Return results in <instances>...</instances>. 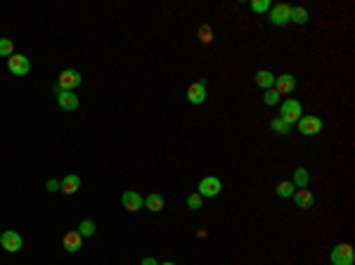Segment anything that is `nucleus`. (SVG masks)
I'll use <instances>...</instances> for the list:
<instances>
[{"label":"nucleus","instance_id":"aec40b11","mask_svg":"<svg viewBox=\"0 0 355 265\" xmlns=\"http://www.w3.org/2000/svg\"><path fill=\"white\" fill-rule=\"evenodd\" d=\"M289 22H294V24H305V22H308V10H305V8H291Z\"/></svg>","mask_w":355,"mask_h":265},{"label":"nucleus","instance_id":"b1692460","mask_svg":"<svg viewBox=\"0 0 355 265\" xmlns=\"http://www.w3.org/2000/svg\"><path fill=\"white\" fill-rule=\"evenodd\" d=\"M199 40L202 43H211L213 40V29H211L209 24H204L202 29H199Z\"/></svg>","mask_w":355,"mask_h":265},{"label":"nucleus","instance_id":"1a4fd4ad","mask_svg":"<svg viewBox=\"0 0 355 265\" xmlns=\"http://www.w3.org/2000/svg\"><path fill=\"white\" fill-rule=\"evenodd\" d=\"M206 95H209V90H206V81H196V83H192V85L187 88L189 104H204V102H206Z\"/></svg>","mask_w":355,"mask_h":265},{"label":"nucleus","instance_id":"20e7f679","mask_svg":"<svg viewBox=\"0 0 355 265\" xmlns=\"http://www.w3.org/2000/svg\"><path fill=\"white\" fill-rule=\"evenodd\" d=\"M220 190H223V183L218 180V178H213V175H209V178H204L202 183H199V187H196V194H202L204 199L206 197H218L220 194Z\"/></svg>","mask_w":355,"mask_h":265},{"label":"nucleus","instance_id":"cd10ccee","mask_svg":"<svg viewBox=\"0 0 355 265\" xmlns=\"http://www.w3.org/2000/svg\"><path fill=\"white\" fill-rule=\"evenodd\" d=\"M45 187H48V192H57L59 190V183H57V180H48V185H45Z\"/></svg>","mask_w":355,"mask_h":265},{"label":"nucleus","instance_id":"ddd939ff","mask_svg":"<svg viewBox=\"0 0 355 265\" xmlns=\"http://www.w3.org/2000/svg\"><path fill=\"white\" fill-rule=\"evenodd\" d=\"M62 244H64V249L69 251V253H76V251H81V246H83V237L78 235V230H71V232L64 235Z\"/></svg>","mask_w":355,"mask_h":265},{"label":"nucleus","instance_id":"c85d7f7f","mask_svg":"<svg viewBox=\"0 0 355 265\" xmlns=\"http://www.w3.org/2000/svg\"><path fill=\"white\" fill-rule=\"evenodd\" d=\"M140 265H159V263H156L154 258H142V263H140Z\"/></svg>","mask_w":355,"mask_h":265},{"label":"nucleus","instance_id":"f03ea898","mask_svg":"<svg viewBox=\"0 0 355 265\" xmlns=\"http://www.w3.org/2000/svg\"><path fill=\"white\" fill-rule=\"evenodd\" d=\"M329 260H332V265H353L355 263V251L350 244H336L332 249V253H329Z\"/></svg>","mask_w":355,"mask_h":265},{"label":"nucleus","instance_id":"2eb2a0df","mask_svg":"<svg viewBox=\"0 0 355 265\" xmlns=\"http://www.w3.org/2000/svg\"><path fill=\"white\" fill-rule=\"evenodd\" d=\"M81 187V178L73 175V173H69V175L62 178V183H59V190L64 192V194H76Z\"/></svg>","mask_w":355,"mask_h":265},{"label":"nucleus","instance_id":"0eeeda50","mask_svg":"<svg viewBox=\"0 0 355 265\" xmlns=\"http://www.w3.org/2000/svg\"><path fill=\"white\" fill-rule=\"evenodd\" d=\"M8 69L12 71L15 76H26L31 71V62L29 57H24V55H12V57H8Z\"/></svg>","mask_w":355,"mask_h":265},{"label":"nucleus","instance_id":"393cba45","mask_svg":"<svg viewBox=\"0 0 355 265\" xmlns=\"http://www.w3.org/2000/svg\"><path fill=\"white\" fill-rule=\"evenodd\" d=\"M263 102L268 104V107H272V104L280 102V95H277V90H275V88L265 90V95H263Z\"/></svg>","mask_w":355,"mask_h":265},{"label":"nucleus","instance_id":"9b49d317","mask_svg":"<svg viewBox=\"0 0 355 265\" xmlns=\"http://www.w3.org/2000/svg\"><path fill=\"white\" fill-rule=\"evenodd\" d=\"M121 204H124L126 211H131V213H135V211H140V208L145 206V199L140 197L138 192H124V197H121Z\"/></svg>","mask_w":355,"mask_h":265},{"label":"nucleus","instance_id":"412c9836","mask_svg":"<svg viewBox=\"0 0 355 265\" xmlns=\"http://www.w3.org/2000/svg\"><path fill=\"white\" fill-rule=\"evenodd\" d=\"M294 192H296L294 183H280V185H277V197H280V199L294 197Z\"/></svg>","mask_w":355,"mask_h":265},{"label":"nucleus","instance_id":"dca6fc26","mask_svg":"<svg viewBox=\"0 0 355 265\" xmlns=\"http://www.w3.org/2000/svg\"><path fill=\"white\" fill-rule=\"evenodd\" d=\"M145 206L149 208V211H154V213H156V211H164V206H166V199H164V194H156V192H154V194H149V197L145 199Z\"/></svg>","mask_w":355,"mask_h":265},{"label":"nucleus","instance_id":"6ab92c4d","mask_svg":"<svg viewBox=\"0 0 355 265\" xmlns=\"http://www.w3.org/2000/svg\"><path fill=\"white\" fill-rule=\"evenodd\" d=\"M270 128H272L277 135H289V132H291V125L287 123V121H282L280 116H275L272 121H270Z\"/></svg>","mask_w":355,"mask_h":265},{"label":"nucleus","instance_id":"9d476101","mask_svg":"<svg viewBox=\"0 0 355 265\" xmlns=\"http://www.w3.org/2000/svg\"><path fill=\"white\" fill-rule=\"evenodd\" d=\"M272 88L277 90V95H289V93H294V88H296V78L291 74L275 76V85H272Z\"/></svg>","mask_w":355,"mask_h":265},{"label":"nucleus","instance_id":"a211bd4d","mask_svg":"<svg viewBox=\"0 0 355 265\" xmlns=\"http://www.w3.org/2000/svg\"><path fill=\"white\" fill-rule=\"evenodd\" d=\"M308 183H310V173H308V168H296L294 170V187H296V190L308 187Z\"/></svg>","mask_w":355,"mask_h":265},{"label":"nucleus","instance_id":"4468645a","mask_svg":"<svg viewBox=\"0 0 355 265\" xmlns=\"http://www.w3.org/2000/svg\"><path fill=\"white\" fill-rule=\"evenodd\" d=\"M312 201H315V197H312V192L308 187L294 192V204H296V208H310Z\"/></svg>","mask_w":355,"mask_h":265},{"label":"nucleus","instance_id":"f3484780","mask_svg":"<svg viewBox=\"0 0 355 265\" xmlns=\"http://www.w3.org/2000/svg\"><path fill=\"white\" fill-rule=\"evenodd\" d=\"M256 83H258V88L263 90H270L272 85H275V74H270V71H265V69H261L258 74H256Z\"/></svg>","mask_w":355,"mask_h":265},{"label":"nucleus","instance_id":"7ed1b4c3","mask_svg":"<svg viewBox=\"0 0 355 265\" xmlns=\"http://www.w3.org/2000/svg\"><path fill=\"white\" fill-rule=\"evenodd\" d=\"M81 81H83V76L76 71V69H64L62 74H59V78H57V88L55 90H76L81 85Z\"/></svg>","mask_w":355,"mask_h":265},{"label":"nucleus","instance_id":"423d86ee","mask_svg":"<svg viewBox=\"0 0 355 265\" xmlns=\"http://www.w3.org/2000/svg\"><path fill=\"white\" fill-rule=\"evenodd\" d=\"M0 244H3V249L10 251V253H17V251L24 246V239L19 232H15V230H8V232H3L0 235Z\"/></svg>","mask_w":355,"mask_h":265},{"label":"nucleus","instance_id":"f8f14e48","mask_svg":"<svg viewBox=\"0 0 355 265\" xmlns=\"http://www.w3.org/2000/svg\"><path fill=\"white\" fill-rule=\"evenodd\" d=\"M57 104L64 111H73L78 107V97L73 95L71 90H57Z\"/></svg>","mask_w":355,"mask_h":265},{"label":"nucleus","instance_id":"39448f33","mask_svg":"<svg viewBox=\"0 0 355 265\" xmlns=\"http://www.w3.org/2000/svg\"><path fill=\"white\" fill-rule=\"evenodd\" d=\"M296 125H298V132H303V135H318V132L322 130V118L308 114V116L298 118Z\"/></svg>","mask_w":355,"mask_h":265},{"label":"nucleus","instance_id":"bb28decb","mask_svg":"<svg viewBox=\"0 0 355 265\" xmlns=\"http://www.w3.org/2000/svg\"><path fill=\"white\" fill-rule=\"evenodd\" d=\"M270 8H272L270 0H254V3H251V10H254V12H270Z\"/></svg>","mask_w":355,"mask_h":265},{"label":"nucleus","instance_id":"6e6552de","mask_svg":"<svg viewBox=\"0 0 355 265\" xmlns=\"http://www.w3.org/2000/svg\"><path fill=\"white\" fill-rule=\"evenodd\" d=\"M289 17H291V5H287V3H280V5L270 8V22L275 24V26L289 24Z\"/></svg>","mask_w":355,"mask_h":265},{"label":"nucleus","instance_id":"f257e3e1","mask_svg":"<svg viewBox=\"0 0 355 265\" xmlns=\"http://www.w3.org/2000/svg\"><path fill=\"white\" fill-rule=\"evenodd\" d=\"M303 116V107H301V102L298 100H284L282 102V107H280V118L282 121H287L289 125H294V123H298V118Z\"/></svg>","mask_w":355,"mask_h":265},{"label":"nucleus","instance_id":"c756f323","mask_svg":"<svg viewBox=\"0 0 355 265\" xmlns=\"http://www.w3.org/2000/svg\"><path fill=\"white\" fill-rule=\"evenodd\" d=\"M159 265H175V263H171V260H168V263H159Z\"/></svg>","mask_w":355,"mask_h":265},{"label":"nucleus","instance_id":"4be33fe9","mask_svg":"<svg viewBox=\"0 0 355 265\" xmlns=\"http://www.w3.org/2000/svg\"><path fill=\"white\" fill-rule=\"evenodd\" d=\"M15 55V43L10 38H0V57H12Z\"/></svg>","mask_w":355,"mask_h":265},{"label":"nucleus","instance_id":"a878e982","mask_svg":"<svg viewBox=\"0 0 355 265\" xmlns=\"http://www.w3.org/2000/svg\"><path fill=\"white\" fill-rule=\"evenodd\" d=\"M202 204H204V197H202V194H196V192H194V194H189V197H187V206L192 208V211L202 208Z\"/></svg>","mask_w":355,"mask_h":265},{"label":"nucleus","instance_id":"5701e85b","mask_svg":"<svg viewBox=\"0 0 355 265\" xmlns=\"http://www.w3.org/2000/svg\"><path fill=\"white\" fill-rule=\"evenodd\" d=\"M78 235H81V237L95 235V223H93V220H83V223L78 225Z\"/></svg>","mask_w":355,"mask_h":265}]
</instances>
